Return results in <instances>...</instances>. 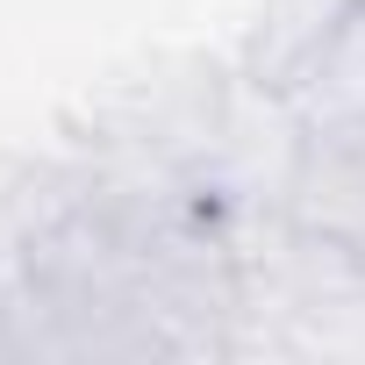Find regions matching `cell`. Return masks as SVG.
I'll return each mask as SVG.
<instances>
[{
  "instance_id": "cell-1",
  "label": "cell",
  "mask_w": 365,
  "mask_h": 365,
  "mask_svg": "<svg viewBox=\"0 0 365 365\" xmlns=\"http://www.w3.org/2000/svg\"><path fill=\"white\" fill-rule=\"evenodd\" d=\"M265 93H272V108L287 115L294 136L365 129V0H336L265 72Z\"/></svg>"
},
{
  "instance_id": "cell-2",
  "label": "cell",
  "mask_w": 365,
  "mask_h": 365,
  "mask_svg": "<svg viewBox=\"0 0 365 365\" xmlns=\"http://www.w3.org/2000/svg\"><path fill=\"white\" fill-rule=\"evenodd\" d=\"M279 215L365 258V129L294 136L287 179H279Z\"/></svg>"
}]
</instances>
